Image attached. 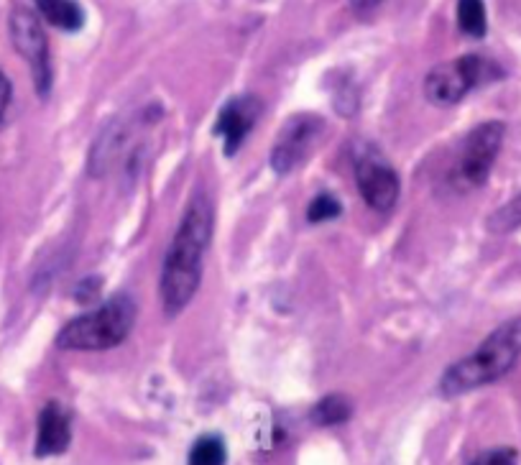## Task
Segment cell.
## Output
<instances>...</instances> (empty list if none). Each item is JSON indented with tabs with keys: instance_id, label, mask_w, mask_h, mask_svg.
<instances>
[{
	"instance_id": "cell-4",
	"label": "cell",
	"mask_w": 521,
	"mask_h": 465,
	"mask_svg": "<svg viewBox=\"0 0 521 465\" xmlns=\"http://www.w3.org/2000/svg\"><path fill=\"white\" fill-rule=\"evenodd\" d=\"M501 77H504V69L496 62L481 57V54H465V57L432 69L424 80V95L437 108H450V105H458L460 100L468 98L476 87L491 85Z\"/></svg>"
},
{
	"instance_id": "cell-1",
	"label": "cell",
	"mask_w": 521,
	"mask_h": 465,
	"mask_svg": "<svg viewBox=\"0 0 521 465\" xmlns=\"http://www.w3.org/2000/svg\"><path fill=\"white\" fill-rule=\"evenodd\" d=\"M215 228V207L207 192H195L174 233L161 266V302L169 317L179 315L195 299L202 282V261Z\"/></svg>"
},
{
	"instance_id": "cell-5",
	"label": "cell",
	"mask_w": 521,
	"mask_h": 465,
	"mask_svg": "<svg viewBox=\"0 0 521 465\" xmlns=\"http://www.w3.org/2000/svg\"><path fill=\"white\" fill-rule=\"evenodd\" d=\"M8 34H11L13 49L21 54L23 62L29 64L36 95L46 100L54 85V69L52 54H49V39H46L39 16L31 8L16 6L11 11V18H8Z\"/></svg>"
},
{
	"instance_id": "cell-2",
	"label": "cell",
	"mask_w": 521,
	"mask_h": 465,
	"mask_svg": "<svg viewBox=\"0 0 521 465\" xmlns=\"http://www.w3.org/2000/svg\"><path fill=\"white\" fill-rule=\"evenodd\" d=\"M521 358V317H511L493 330L476 351L447 368L440 379L442 397H460L504 379Z\"/></svg>"
},
{
	"instance_id": "cell-18",
	"label": "cell",
	"mask_w": 521,
	"mask_h": 465,
	"mask_svg": "<svg viewBox=\"0 0 521 465\" xmlns=\"http://www.w3.org/2000/svg\"><path fill=\"white\" fill-rule=\"evenodd\" d=\"M100 289H103V279L98 276H87L75 287V299L80 305H90V302H98Z\"/></svg>"
},
{
	"instance_id": "cell-7",
	"label": "cell",
	"mask_w": 521,
	"mask_h": 465,
	"mask_svg": "<svg viewBox=\"0 0 521 465\" xmlns=\"http://www.w3.org/2000/svg\"><path fill=\"white\" fill-rule=\"evenodd\" d=\"M504 136L506 126L501 121L481 123L465 136L458 159V179L465 187H483L488 182L493 164L504 146Z\"/></svg>"
},
{
	"instance_id": "cell-17",
	"label": "cell",
	"mask_w": 521,
	"mask_h": 465,
	"mask_svg": "<svg viewBox=\"0 0 521 465\" xmlns=\"http://www.w3.org/2000/svg\"><path fill=\"white\" fill-rule=\"evenodd\" d=\"M470 465H519V453L514 448H493L478 455Z\"/></svg>"
},
{
	"instance_id": "cell-20",
	"label": "cell",
	"mask_w": 521,
	"mask_h": 465,
	"mask_svg": "<svg viewBox=\"0 0 521 465\" xmlns=\"http://www.w3.org/2000/svg\"><path fill=\"white\" fill-rule=\"evenodd\" d=\"M381 3H384V0H350V6H353V11L355 13H368V11H373V8L376 6H381Z\"/></svg>"
},
{
	"instance_id": "cell-9",
	"label": "cell",
	"mask_w": 521,
	"mask_h": 465,
	"mask_svg": "<svg viewBox=\"0 0 521 465\" xmlns=\"http://www.w3.org/2000/svg\"><path fill=\"white\" fill-rule=\"evenodd\" d=\"M264 115V103L258 95L246 92V95H235L228 103L220 108L218 121L212 133L223 138L225 156H235L238 149L243 146V141L248 138V133L253 131V126L258 123V118Z\"/></svg>"
},
{
	"instance_id": "cell-14",
	"label": "cell",
	"mask_w": 521,
	"mask_h": 465,
	"mask_svg": "<svg viewBox=\"0 0 521 465\" xmlns=\"http://www.w3.org/2000/svg\"><path fill=\"white\" fill-rule=\"evenodd\" d=\"M228 463V445L220 435L200 437L189 450V465H225Z\"/></svg>"
},
{
	"instance_id": "cell-19",
	"label": "cell",
	"mask_w": 521,
	"mask_h": 465,
	"mask_svg": "<svg viewBox=\"0 0 521 465\" xmlns=\"http://www.w3.org/2000/svg\"><path fill=\"white\" fill-rule=\"evenodd\" d=\"M13 103V82L11 77L0 69V126L8 121V110H11Z\"/></svg>"
},
{
	"instance_id": "cell-13",
	"label": "cell",
	"mask_w": 521,
	"mask_h": 465,
	"mask_svg": "<svg viewBox=\"0 0 521 465\" xmlns=\"http://www.w3.org/2000/svg\"><path fill=\"white\" fill-rule=\"evenodd\" d=\"M458 26L470 39H483L488 31L486 3L483 0H458Z\"/></svg>"
},
{
	"instance_id": "cell-10",
	"label": "cell",
	"mask_w": 521,
	"mask_h": 465,
	"mask_svg": "<svg viewBox=\"0 0 521 465\" xmlns=\"http://www.w3.org/2000/svg\"><path fill=\"white\" fill-rule=\"evenodd\" d=\"M72 443V422L67 409L59 402H49L39 414V432H36L34 455L36 458H52L62 455Z\"/></svg>"
},
{
	"instance_id": "cell-3",
	"label": "cell",
	"mask_w": 521,
	"mask_h": 465,
	"mask_svg": "<svg viewBox=\"0 0 521 465\" xmlns=\"http://www.w3.org/2000/svg\"><path fill=\"white\" fill-rule=\"evenodd\" d=\"M138 305L121 292L95 310L69 320L57 335L59 351H108L121 345L136 325Z\"/></svg>"
},
{
	"instance_id": "cell-8",
	"label": "cell",
	"mask_w": 521,
	"mask_h": 465,
	"mask_svg": "<svg viewBox=\"0 0 521 465\" xmlns=\"http://www.w3.org/2000/svg\"><path fill=\"white\" fill-rule=\"evenodd\" d=\"M325 131V121L315 113H299L292 115L284 128L279 131L271 149V169L276 174H289L307 159L312 146L317 144L320 133Z\"/></svg>"
},
{
	"instance_id": "cell-6",
	"label": "cell",
	"mask_w": 521,
	"mask_h": 465,
	"mask_svg": "<svg viewBox=\"0 0 521 465\" xmlns=\"http://www.w3.org/2000/svg\"><path fill=\"white\" fill-rule=\"evenodd\" d=\"M353 172L358 192H361V197L373 210L386 213V210H391L399 202V174H396V169L391 167L384 156L378 154L376 146L363 144L361 149H355Z\"/></svg>"
},
{
	"instance_id": "cell-11",
	"label": "cell",
	"mask_w": 521,
	"mask_h": 465,
	"mask_svg": "<svg viewBox=\"0 0 521 465\" xmlns=\"http://www.w3.org/2000/svg\"><path fill=\"white\" fill-rule=\"evenodd\" d=\"M36 13L44 18L49 26L59 31H67V34H75L82 31L87 16L85 8L77 3V0H34Z\"/></svg>"
},
{
	"instance_id": "cell-12",
	"label": "cell",
	"mask_w": 521,
	"mask_h": 465,
	"mask_svg": "<svg viewBox=\"0 0 521 465\" xmlns=\"http://www.w3.org/2000/svg\"><path fill=\"white\" fill-rule=\"evenodd\" d=\"M350 414H353V407H350L348 399L340 397V394H327L325 399H320V402L312 407L310 420L315 422L317 427H335L348 420Z\"/></svg>"
},
{
	"instance_id": "cell-16",
	"label": "cell",
	"mask_w": 521,
	"mask_h": 465,
	"mask_svg": "<svg viewBox=\"0 0 521 465\" xmlns=\"http://www.w3.org/2000/svg\"><path fill=\"white\" fill-rule=\"evenodd\" d=\"M343 215V205L335 195L330 192H320L315 195V200L307 205V220L310 223H330V220H338Z\"/></svg>"
},
{
	"instance_id": "cell-15",
	"label": "cell",
	"mask_w": 521,
	"mask_h": 465,
	"mask_svg": "<svg viewBox=\"0 0 521 465\" xmlns=\"http://www.w3.org/2000/svg\"><path fill=\"white\" fill-rule=\"evenodd\" d=\"M486 225L491 233H499V236L521 228V192L514 197V200L506 202L504 207H499V210L486 220Z\"/></svg>"
}]
</instances>
